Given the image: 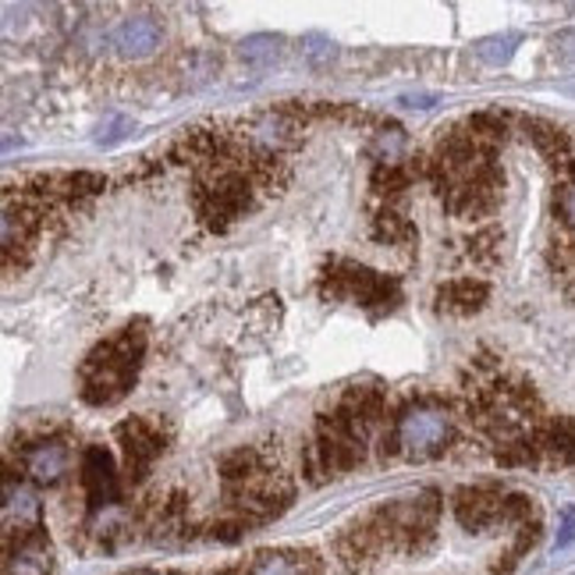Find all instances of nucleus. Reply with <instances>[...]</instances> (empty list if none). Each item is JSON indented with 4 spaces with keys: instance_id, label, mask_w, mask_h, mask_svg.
Here are the masks:
<instances>
[{
    "instance_id": "obj_1",
    "label": "nucleus",
    "mask_w": 575,
    "mask_h": 575,
    "mask_svg": "<svg viewBox=\"0 0 575 575\" xmlns=\"http://www.w3.org/2000/svg\"><path fill=\"white\" fill-rule=\"evenodd\" d=\"M458 441V415L441 395H412L387 415L380 434V458L434 462Z\"/></svg>"
},
{
    "instance_id": "obj_2",
    "label": "nucleus",
    "mask_w": 575,
    "mask_h": 575,
    "mask_svg": "<svg viewBox=\"0 0 575 575\" xmlns=\"http://www.w3.org/2000/svg\"><path fill=\"white\" fill-rule=\"evenodd\" d=\"M142 355H146V335L139 327H125L114 338L99 341L79 369V395L85 406H118L132 391Z\"/></svg>"
},
{
    "instance_id": "obj_3",
    "label": "nucleus",
    "mask_w": 575,
    "mask_h": 575,
    "mask_svg": "<svg viewBox=\"0 0 575 575\" xmlns=\"http://www.w3.org/2000/svg\"><path fill=\"white\" fill-rule=\"evenodd\" d=\"M373 523L380 526V533L391 551H423L434 540L441 501L434 491H423L415 497H401L391 505H380L377 512H369Z\"/></svg>"
},
{
    "instance_id": "obj_4",
    "label": "nucleus",
    "mask_w": 575,
    "mask_h": 575,
    "mask_svg": "<svg viewBox=\"0 0 575 575\" xmlns=\"http://www.w3.org/2000/svg\"><path fill=\"white\" fill-rule=\"evenodd\" d=\"M320 292L324 298H349L359 302V306L366 309H395L398 298H401V288L395 278L377 274V270L369 267H359V263H330L327 274L320 281Z\"/></svg>"
},
{
    "instance_id": "obj_5",
    "label": "nucleus",
    "mask_w": 575,
    "mask_h": 575,
    "mask_svg": "<svg viewBox=\"0 0 575 575\" xmlns=\"http://www.w3.org/2000/svg\"><path fill=\"white\" fill-rule=\"evenodd\" d=\"M167 437L171 434L161 426V420H150V415H132V420L118 423V444L125 455L128 480L132 483L146 480L153 462L167 451Z\"/></svg>"
},
{
    "instance_id": "obj_6",
    "label": "nucleus",
    "mask_w": 575,
    "mask_h": 575,
    "mask_svg": "<svg viewBox=\"0 0 575 575\" xmlns=\"http://www.w3.org/2000/svg\"><path fill=\"white\" fill-rule=\"evenodd\" d=\"M455 519L469 533H486L494 526H505V491L497 486H462L451 501Z\"/></svg>"
},
{
    "instance_id": "obj_7",
    "label": "nucleus",
    "mask_w": 575,
    "mask_h": 575,
    "mask_svg": "<svg viewBox=\"0 0 575 575\" xmlns=\"http://www.w3.org/2000/svg\"><path fill=\"white\" fill-rule=\"evenodd\" d=\"M22 469L28 480L43 486H54L68 477L71 469V448L64 437H36L33 444L22 448Z\"/></svg>"
},
{
    "instance_id": "obj_8",
    "label": "nucleus",
    "mask_w": 575,
    "mask_h": 575,
    "mask_svg": "<svg viewBox=\"0 0 575 575\" xmlns=\"http://www.w3.org/2000/svg\"><path fill=\"white\" fill-rule=\"evenodd\" d=\"M82 491L90 508H107L114 501L121 497V480H118V469H114V458L107 448H85L82 455Z\"/></svg>"
},
{
    "instance_id": "obj_9",
    "label": "nucleus",
    "mask_w": 575,
    "mask_h": 575,
    "mask_svg": "<svg viewBox=\"0 0 575 575\" xmlns=\"http://www.w3.org/2000/svg\"><path fill=\"white\" fill-rule=\"evenodd\" d=\"M384 551H391V548H387V540L380 533V526L373 523V515H366L363 523H352L338 537V558H341V565L349 572H359V568L373 565Z\"/></svg>"
},
{
    "instance_id": "obj_10",
    "label": "nucleus",
    "mask_w": 575,
    "mask_h": 575,
    "mask_svg": "<svg viewBox=\"0 0 575 575\" xmlns=\"http://www.w3.org/2000/svg\"><path fill=\"white\" fill-rule=\"evenodd\" d=\"M491 298V284L480 278H455L437 288V309L448 316H472L486 306Z\"/></svg>"
},
{
    "instance_id": "obj_11",
    "label": "nucleus",
    "mask_w": 575,
    "mask_h": 575,
    "mask_svg": "<svg viewBox=\"0 0 575 575\" xmlns=\"http://www.w3.org/2000/svg\"><path fill=\"white\" fill-rule=\"evenodd\" d=\"M161 25L150 14H136V19H125L118 25V33H114V47H118L121 57H132V61H142V57H150L156 47H161Z\"/></svg>"
},
{
    "instance_id": "obj_12",
    "label": "nucleus",
    "mask_w": 575,
    "mask_h": 575,
    "mask_svg": "<svg viewBox=\"0 0 575 575\" xmlns=\"http://www.w3.org/2000/svg\"><path fill=\"white\" fill-rule=\"evenodd\" d=\"M537 444L543 462L551 466H575V420L572 415H554L537 426Z\"/></svg>"
},
{
    "instance_id": "obj_13",
    "label": "nucleus",
    "mask_w": 575,
    "mask_h": 575,
    "mask_svg": "<svg viewBox=\"0 0 575 575\" xmlns=\"http://www.w3.org/2000/svg\"><path fill=\"white\" fill-rule=\"evenodd\" d=\"M246 575H320V562L309 551H263Z\"/></svg>"
},
{
    "instance_id": "obj_14",
    "label": "nucleus",
    "mask_w": 575,
    "mask_h": 575,
    "mask_svg": "<svg viewBox=\"0 0 575 575\" xmlns=\"http://www.w3.org/2000/svg\"><path fill=\"white\" fill-rule=\"evenodd\" d=\"M512 114L508 110H480L466 118V132L477 139V146H483L486 153H497V146H505V139L512 132Z\"/></svg>"
},
{
    "instance_id": "obj_15",
    "label": "nucleus",
    "mask_w": 575,
    "mask_h": 575,
    "mask_svg": "<svg viewBox=\"0 0 575 575\" xmlns=\"http://www.w3.org/2000/svg\"><path fill=\"white\" fill-rule=\"evenodd\" d=\"M373 235H377L380 242H387V246L409 249L415 242V227L401 218V213H395L391 207H384L377 218H373Z\"/></svg>"
},
{
    "instance_id": "obj_16",
    "label": "nucleus",
    "mask_w": 575,
    "mask_h": 575,
    "mask_svg": "<svg viewBox=\"0 0 575 575\" xmlns=\"http://www.w3.org/2000/svg\"><path fill=\"white\" fill-rule=\"evenodd\" d=\"M281 50H284V39L270 36V33H256V36L238 43L242 61H249V64H274L281 57Z\"/></svg>"
},
{
    "instance_id": "obj_17",
    "label": "nucleus",
    "mask_w": 575,
    "mask_h": 575,
    "mask_svg": "<svg viewBox=\"0 0 575 575\" xmlns=\"http://www.w3.org/2000/svg\"><path fill=\"white\" fill-rule=\"evenodd\" d=\"M373 192H377L380 199H387L391 203L395 196H401L409 189V171L401 167V164H387V161H380V167L373 171Z\"/></svg>"
},
{
    "instance_id": "obj_18",
    "label": "nucleus",
    "mask_w": 575,
    "mask_h": 575,
    "mask_svg": "<svg viewBox=\"0 0 575 575\" xmlns=\"http://www.w3.org/2000/svg\"><path fill=\"white\" fill-rule=\"evenodd\" d=\"M554 221L562 224L568 238H575V175L554 181Z\"/></svg>"
},
{
    "instance_id": "obj_19",
    "label": "nucleus",
    "mask_w": 575,
    "mask_h": 575,
    "mask_svg": "<svg viewBox=\"0 0 575 575\" xmlns=\"http://www.w3.org/2000/svg\"><path fill=\"white\" fill-rule=\"evenodd\" d=\"M515 36H494V39H483L480 47H477V54L483 57L486 64H494V68H501V64H508L512 61V54H515Z\"/></svg>"
},
{
    "instance_id": "obj_20",
    "label": "nucleus",
    "mask_w": 575,
    "mask_h": 575,
    "mask_svg": "<svg viewBox=\"0 0 575 575\" xmlns=\"http://www.w3.org/2000/svg\"><path fill=\"white\" fill-rule=\"evenodd\" d=\"M469 253H472V260L483 263V267L497 263V256H501V235H497V232H480L477 238H469Z\"/></svg>"
},
{
    "instance_id": "obj_21",
    "label": "nucleus",
    "mask_w": 575,
    "mask_h": 575,
    "mask_svg": "<svg viewBox=\"0 0 575 575\" xmlns=\"http://www.w3.org/2000/svg\"><path fill=\"white\" fill-rule=\"evenodd\" d=\"M302 54H306L313 64H324V61H330V57H335L338 50H335V43H330L327 36H316V33H313V36L302 39Z\"/></svg>"
},
{
    "instance_id": "obj_22",
    "label": "nucleus",
    "mask_w": 575,
    "mask_h": 575,
    "mask_svg": "<svg viewBox=\"0 0 575 575\" xmlns=\"http://www.w3.org/2000/svg\"><path fill=\"white\" fill-rule=\"evenodd\" d=\"M132 121H128V118H114V121H107L104 128H99V136H96V142H99V146H114V142H121L128 132H132Z\"/></svg>"
},
{
    "instance_id": "obj_23",
    "label": "nucleus",
    "mask_w": 575,
    "mask_h": 575,
    "mask_svg": "<svg viewBox=\"0 0 575 575\" xmlns=\"http://www.w3.org/2000/svg\"><path fill=\"white\" fill-rule=\"evenodd\" d=\"M572 537H575V508H565V515H562V533H558V548L572 543Z\"/></svg>"
},
{
    "instance_id": "obj_24",
    "label": "nucleus",
    "mask_w": 575,
    "mask_h": 575,
    "mask_svg": "<svg viewBox=\"0 0 575 575\" xmlns=\"http://www.w3.org/2000/svg\"><path fill=\"white\" fill-rule=\"evenodd\" d=\"M554 47L562 50V54H568V57H575V33H562L554 39Z\"/></svg>"
},
{
    "instance_id": "obj_25",
    "label": "nucleus",
    "mask_w": 575,
    "mask_h": 575,
    "mask_svg": "<svg viewBox=\"0 0 575 575\" xmlns=\"http://www.w3.org/2000/svg\"><path fill=\"white\" fill-rule=\"evenodd\" d=\"M401 104H409V107H434V96H406Z\"/></svg>"
}]
</instances>
